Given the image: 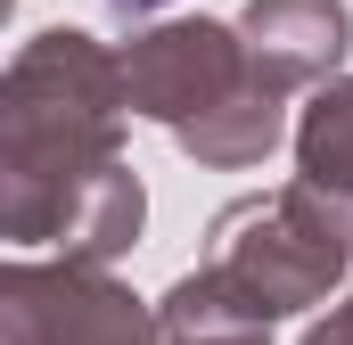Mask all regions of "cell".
Returning a JSON list of instances; mask_svg holds the SVG:
<instances>
[{
    "instance_id": "obj_1",
    "label": "cell",
    "mask_w": 353,
    "mask_h": 345,
    "mask_svg": "<svg viewBox=\"0 0 353 345\" xmlns=\"http://www.w3.org/2000/svg\"><path fill=\"white\" fill-rule=\"evenodd\" d=\"M115 8H148V0H115Z\"/></svg>"
}]
</instances>
